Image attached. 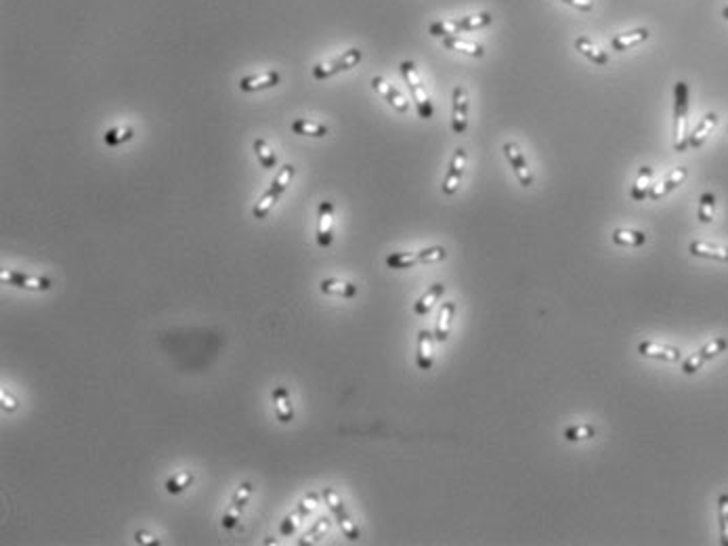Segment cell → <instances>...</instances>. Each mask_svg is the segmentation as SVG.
I'll return each mask as SVG.
<instances>
[{"label": "cell", "mask_w": 728, "mask_h": 546, "mask_svg": "<svg viewBox=\"0 0 728 546\" xmlns=\"http://www.w3.org/2000/svg\"><path fill=\"white\" fill-rule=\"evenodd\" d=\"M686 120H688V84L684 80H678L674 84V149L676 152L688 149Z\"/></svg>", "instance_id": "1"}, {"label": "cell", "mask_w": 728, "mask_h": 546, "mask_svg": "<svg viewBox=\"0 0 728 546\" xmlns=\"http://www.w3.org/2000/svg\"><path fill=\"white\" fill-rule=\"evenodd\" d=\"M294 175H296V166L294 164H283V168L277 172V177L271 181V185H269V189L258 198V202L254 204V208H252V214H254V219H265L269 212H271V208L277 204V200L281 198V193L288 189V185L292 183V179H294Z\"/></svg>", "instance_id": "2"}, {"label": "cell", "mask_w": 728, "mask_h": 546, "mask_svg": "<svg viewBox=\"0 0 728 546\" xmlns=\"http://www.w3.org/2000/svg\"><path fill=\"white\" fill-rule=\"evenodd\" d=\"M399 70H401L403 80H406V84H408V89L412 93V99L416 103L418 116L422 120H431L433 114H435V108H433V101H431V97L426 93V87L422 84V78H420V74L416 70V64L414 61H403L399 66Z\"/></svg>", "instance_id": "3"}, {"label": "cell", "mask_w": 728, "mask_h": 546, "mask_svg": "<svg viewBox=\"0 0 728 546\" xmlns=\"http://www.w3.org/2000/svg\"><path fill=\"white\" fill-rule=\"evenodd\" d=\"M447 258V250L443 246H431L418 252H393L387 256V265L391 269H412L424 263H439Z\"/></svg>", "instance_id": "4"}, {"label": "cell", "mask_w": 728, "mask_h": 546, "mask_svg": "<svg viewBox=\"0 0 728 546\" xmlns=\"http://www.w3.org/2000/svg\"><path fill=\"white\" fill-rule=\"evenodd\" d=\"M323 500H325L327 508L332 510L334 519L338 521V525H340V529H342L344 538H348L350 542L359 540V538H361L359 525H357V523L352 521V517L348 515L346 504H344V500L340 498V494H338L334 487H325V489H323Z\"/></svg>", "instance_id": "5"}, {"label": "cell", "mask_w": 728, "mask_h": 546, "mask_svg": "<svg viewBox=\"0 0 728 546\" xmlns=\"http://www.w3.org/2000/svg\"><path fill=\"white\" fill-rule=\"evenodd\" d=\"M726 349H728V341H726L724 337H715V339L707 341L699 351H694L690 357H686V360L682 362V372H684L686 376L699 372L707 362H711L713 357H718V355L724 353Z\"/></svg>", "instance_id": "6"}, {"label": "cell", "mask_w": 728, "mask_h": 546, "mask_svg": "<svg viewBox=\"0 0 728 546\" xmlns=\"http://www.w3.org/2000/svg\"><path fill=\"white\" fill-rule=\"evenodd\" d=\"M361 59H363V53H361L359 49H348V51H344L342 55H338V57H334V59H329V61H325V64H317V66L313 68V76H315L317 80L332 78V76H336V74H340V72H346V70L355 68Z\"/></svg>", "instance_id": "7"}, {"label": "cell", "mask_w": 728, "mask_h": 546, "mask_svg": "<svg viewBox=\"0 0 728 546\" xmlns=\"http://www.w3.org/2000/svg\"><path fill=\"white\" fill-rule=\"evenodd\" d=\"M317 502H319V496L315 494V492H309L300 502H298V506L281 521V525H279V536H283V538H290L300 525H302V521H306L309 519V515L315 510V506H317Z\"/></svg>", "instance_id": "8"}, {"label": "cell", "mask_w": 728, "mask_h": 546, "mask_svg": "<svg viewBox=\"0 0 728 546\" xmlns=\"http://www.w3.org/2000/svg\"><path fill=\"white\" fill-rule=\"evenodd\" d=\"M0 282L5 286H15V288L34 290V293H47L51 288V280L40 276H30V273H22L15 269H0Z\"/></svg>", "instance_id": "9"}, {"label": "cell", "mask_w": 728, "mask_h": 546, "mask_svg": "<svg viewBox=\"0 0 728 546\" xmlns=\"http://www.w3.org/2000/svg\"><path fill=\"white\" fill-rule=\"evenodd\" d=\"M250 496H252V483H250V481L239 483L237 489H235V494H233V498H231L229 508H227L225 515H223V527H225V529L237 527V523L242 521V512H244L246 504L250 502Z\"/></svg>", "instance_id": "10"}, {"label": "cell", "mask_w": 728, "mask_h": 546, "mask_svg": "<svg viewBox=\"0 0 728 546\" xmlns=\"http://www.w3.org/2000/svg\"><path fill=\"white\" fill-rule=\"evenodd\" d=\"M466 160H468V154L464 147H458L452 156V162H450V168H447V175L443 179V185H441V191L445 195H454L458 189H460V183H462V177H464V168H466Z\"/></svg>", "instance_id": "11"}, {"label": "cell", "mask_w": 728, "mask_h": 546, "mask_svg": "<svg viewBox=\"0 0 728 546\" xmlns=\"http://www.w3.org/2000/svg\"><path fill=\"white\" fill-rule=\"evenodd\" d=\"M452 101H454V108H452V131L456 135H464L466 128H468V93H466V89L462 84L454 87Z\"/></svg>", "instance_id": "12"}, {"label": "cell", "mask_w": 728, "mask_h": 546, "mask_svg": "<svg viewBox=\"0 0 728 546\" xmlns=\"http://www.w3.org/2000/svg\"><path fill=\"white\" fill-rule=\"evenodd\" d=\"M504 154H506V158H508V162H510V166H512V170H514V177L519 179V183H521L523 187H531L535 179H533V172H531V168H529V164H527L523 152L519 149V145L512 143V141H506V143H504Z\"/></svg>", "instance_id": "13"}, {"label": "cell", "mask_w": 728, "mask_h": 546, "mask_svg": "<svg viewBox=\"0 0 728 546\" xmlns=\"http://www.w3.org/2000/svg\"><path fill=\"white\" fill-rule=\"evenodd\" d=\"M334 204L329 200L319 204L317 210V244L321 248H327L334 239Z\"/></svg>", "instance_id": "14"}, {"label": "cell", "mask_w": 728, "mask_h": 546, "mask_svg": "<svg viewBox=\"0 0 728 546\" xmlns=\"http://www.w3.org/2000/svg\"><path fill=\"white\" fill-rule=\"evenodd\" d=\"M372 89H374L380 97H385V101H389V105H391L393 110H397L399 114H408V112H410V101H408L393 84H389L382 76H374V78H372Z\"/></svg>", "instance_id": "15"}, {"label": "cell", "mask_w": 728, "mask_h": 546, "mask_svg": "<svg viewBox=\"0 0 728 546\" xmlns=\"http://www.w3.org/2000/svg\"><path fill=\"white\" fill-rule=\"evenodd\" d=\"M638 353L642 357H651V360H661V362H680L682 353L676 347L669 345H661V343H653V341H642L638 343Z\"/></svg>", "instance_id": "16"}, {"label": "cell", "mask_w": 728, "mask_h": 546, "mask_svg": "<svg viewBox=\"0 0 728 546\" xmlns=\"http://www.w3.org/2000/svg\"><path fill=\"white\" fill-rule=\"evenodd\" d=\"M686 177H688V168H684V166H678V168H674L661 183H657V185H653L651 187V191H648V200H653V202H657V200H661V198H665L667 193H671L678 185H682L684 181H686Z\"/></svg>", "instance_id": "17"}, {"label": "cell", "mask_w": 728, "mask_h": 546, "mask_svg": "<svg viewBox=\"0 0 728 546\" xmlns=\"http://www.w3.org/2000/svg\"><path fill=\"white\" fill-rule=\"evenodd\" d=\"M281 80V76L277 72H262V74H252L239 80V89L244 93H254V91H262V89H273L277 87Z\"/></svg>", "instance_id": "18"}, {"label": "cell", "mask_w": 728, "mask_h": 546, "mask_svg": "<svg viewBox=\"0 0 728 546\" xmlns=\"http://www.w3.org/2000/svg\"><path fill=\"white\" fill-rule=\"evenodd\" d=\"M433 345H435V334L431 330H420L418 332V353H416V364L420 370L433 368V364H435Z\"/></svg>", "instance_id": "19"}, {"label": "cell", "mask_w": 728, "mask_h": 546, "mask_svg": "<svg viewBox=\"0 0 728 546\" xmlns=\"http://www.w3.org/2000/svg\"><path fill=\"white\" fill-rule=\"evenodd\" d=\"M688 252L692 256H699V258H711V260L728 263V246H718V244L694 239V242L688 244Z\"/></svg>", "instance_id": "20"}, {"label": "cell", "mask_w": 728, "mask_h": 546, "mask_svg": "<svg viewBox=\"0 0 728 546\" xmlns=\"http://www.w3.org/2000/svg\"><path fill=\"white\" fill-rule=\"evenodd\" d=\"M273 406H275V416L281 425H288L294 420V408H292V399L285 387H275L271 393Z\"/></svg>", "instance_id": "21"}, {"label": "cell", "mask_w": 728, "mask_h": 546, "mask_svg": "<svg viewBox=\"0 0 728 546\" xmlns=\"http://www.w3.org/2000/svg\"><path fill=\"white\" fill-rule=\"evenodd\" d=\"M648 38H651V30H648V28H636V30H632V32H627V34L615 36V38L611 40V49L621 53V51H627V49H632V47H638V45L646 43Z\"/></svg>", "instance_id": "22"}, {"label": "cell", "mask_w": 728, "mask_h": 546, "mask_svg": "<svg viewBox=\"0 0 728 546\" xmlns=\"http://www.w3.org/2000/svg\"><path fill=\"white\" fill-rule=\"evenodd\" d=\"M715 124H718V114H715V112L705 114V116L699 120V124L694 126V131L688 135V147H692V149L701 147V145L705 143V139L709 137V133L715 128Z\"/></svg>", "instance_id": "23"}, {"label": "cell", "mask_w": 728, "mask_h": 546, "mask_svg": "<svg viewBox=\"0 0 728 546\" xmlns=\"http://www.w3.org/2000/svg\"><path fill=\"white\" fill-rule=\"evenodd\" d=\"M319 290L323 295L342 297V299H352L357 295V286L352 282H346V280H340V278H325V280H321Z\"/></svg>", "instance_id": "24"}, {"label": "cell", "mask_w": 728, "mask_h": 546, "mask_svg": "<svg viewBox=\"0 0 728 546\" xmlns=\"http://www.w3.org/2000/svg\"><path fill=\"white\" fill-rule=\"evenodd\" d=\"M443 293H445V284H441V282L433 284V286L416 301L414 313H416V316H429V313L433 311V307L437 305V301L443 297Z\"/></svg>", "instance_id": "25"}, {"label": "cell", "mask_w": 728, "mask_h": 546, "mask_svg": "<svg viewBox=\"0 0 728 546\" xmlns=\"http://www.w3.org/2000/svg\"><path fill=\"white\" fill-rule=\"evenodd\" d=\"M456 316V303L447 301L443 303L441 311H439V320H437V330H435V339L439 343H445L450 339V330H452V320Z\"/></svg>", "instance_id": "26"}, {"label": "cell", "mask_w": 728, "mask_h": 546, "mask_svg": "<svg viewBox=\"0 0 728 546\" xmlns=\"http://www.w3.org/2000/svg\"><path fill=\"white\" fill-rule=\"evenodd\" d=\"M651 187H653V168L651 166H642L638 170V177H636V181L632 185V191H630L632 200L634 202H642L644 198H648Z\"/></svg>", "instance_id": "27"}, {"label": "cell", "mask_w": 728, "mask_h": 546, "mask_svg": "<svg viewBox=\"0 0 728 546\" xmlns=\"http://www.w3.org/2000/svg\"><path fill=\"white\" fill-rule=\"evenodd\" d=\"M292 133L294 135H302V137H325L329 135V128L321 122H315V120H309V118H298L292 122Z\"/></svg>", "instance_id": "28"}, {"label": "cell", "mask_w": 728, "mask_h": 546, "mask_svg": "<svg viewBox=\"0 0 728 546\" xmlns=\"http://www.w3.org/2000/svg\"><path fill=\"white\" fill-rule=\"evenodd\" d=\"M611 239L617 244V246H630V248H638V246H644L646 244V233L644 231H638V229H625V227H619L611 233Z\"/></svg>", "instance_id": "29"}, {"label": "cell", "mask_w": 728, "mask_h": 546, "mask_svg": "<svg viewBox=\"0 0 728 546\" xmlns=\"http://www.w3.org/2000/svg\"><path fill=\"white\" fill-rule=\"evenodd\" d=\"M575 49H577L584 57H588L592 64H596V66H607V64H609V55H607L604 51L596 49V47L592 45V40L586 38V36L575 38Z\"/></svg>", "instance_id": "30"}, {"label": "cell", "mask_w": 728, "mask_h": 546, "mask_svg": "<svg viewBox=\"0 0 728 546\" xmlns=\"http://www.w3.org/2000/svg\"><path fill=\"white\" fill-rule=\"evenodd\" d=\"M443 47L450 49V51H458V53L470 55V57H483V55H485V51H483L481 45L470 43V40H462V38H458V36L443 38Z\"/></svg>", "instance_id": "31"}, {"label": "cell", "mask_w": 728, "mask_h": 546, "mask_svg": "<svg viewBox=\"0 0 728 546\" xmlns=\"http://www.w3.org/2000/svg\"><path fill=\"white\" fill-rule=\"evenodd\" d=\"M329 527H332V519L329 517H319L315 523H313V527L298 540V544L300 546H306V544H317V542H321V538H325V533L329 531Z\"/></svg>", "instance_id": "32"}, {"label": "cell", "mask_w": 728, "mask_h": 546, "mask_svg": "<svg viewBox=\"0 0 728 546\" xmlns=\"http://www.w3.org/2000/svg\"><path fill=\"white\" fill-rule=\"evenodd\" d=\"M491 22H493L491 13H479V15H470V17L456 20V24H458V32H473V30H481V28L489 26Z\"/></svg>", "instance_id": "33"}, {"label": "cell", "mask_w": 728, "mask_h": 546, "mask_svg": "<svg viewBox=\"0 0 728 546\" xmlns=\"http://www.w3.org/2000/svg\"><path fill=\"white\" fill-rule=\"evenodd\" d=\"M713 214H715V193L703 191L699 195V221L703 225H709L713 221Z\"/></svg>", "instance_id": "34"}, {"label": "cell", "mask_w": 728, "mask_h": 546, "mask_svg": "<svg viewBox=\"0 0 728 546\" xmlns=\"http://www.w3.org/2000/svg\"><path fill=\"white\" fill-rule=\"evenodd\" d=\"M252 147H254V154H256V158H258L262 168H273L277 164V156H275V152L271 149V145L265 139H256L252 143Z\"/></svg>", "instance_id": "35"}, {"label": "cell", "mask_w": 728, "mask_h": 546, "mask_svg": "<svg viewBox=\"0 0 728 546\" xmlns=\"http://www.w3.org/2000/svg\"><path fill=\"white\" fill-rule=\"evenodd\" d=\"M718 521H720V542L728 546V494L718 496Z\"/></svg>", "instance_id": "36"}, {"label": "cell", "mask_w": 728, "mask_h": 546, "mask_svg": "<svg viewBox=\"0 0 728 546\" xmlns=\"http://www.w3.org/2000/svg\"><path fill=\"white\" fill-rule=\"evenodd\" d=\"M191 483H193V473L191 471H181V473L172 475L166 481V492L168 494H181L187 487H191Z\"/></svg>", "instance_id": "37"}, {"label": "cell", "mask_w": 728, "mask_h": 546, "mask_svg": "<svg viewBox=\"0 0 728 546\" xmlns=\"http://www.w3.org/2000/svg\"><path fill=\"white\" fill-rule=\"evenodd\" d=\"M565 439L567 441H586V439H592L596 435V429L592 425H571L565 429Z\"/></svg>", "instance_id": "38"}, {"label": "cell", "mask_w": 728, "mask_h": 546, "mask_svg": "<svg viewBox=\"0 0 728 546\" xmlns=\"http://www.w3.org/2000/svg\"><path fill=\"white\" fill-rule=\"evenodd\" d=\"M133 137H135L133 126H116V128H112V131H107V133L103 135V141H105L107 145L116 147V145H120V143H124V141H131Z\"/></svg>", "instance_id": "39"}, {"label": "cell", "mask_w": 728, "mask_h": 546, "mask_svg": "<svg viewBox=\"0 0 728 546\" xmlns=\"http://www.w3.org/2000/svg\"><path fill=\"white\" fill-rule=\"evenodd\" d=\"M429 34L437 36V38H450V36H456L460 32H458L456 20H452V22H435V24H431L429 26Z\"/></svg>", "instance_id": "40"}, {"label": "cell", "mask_w": 728, "mask_h": 546, "mask_svg": "<svg viewBox=\"0 0 728 546\" xmlns=\"http://www.w3.org/2000/svg\"><path fill=\"white\" fill-rule=\"evenodd\" d=\"M135 540H137L139 544H149V546H158V544H160V540H158L154 533L145 531V529H139V531L135 533Z\"/></svg>", "instance_id": "41"}, {"label": "cell", "mask_w": 728, "mask_h": 546, "mask_svg": "<svg viewBox=\"0 0 728 546\" xmlns=\"http://www.w3.org/2000/svg\"><path fill=\"white\" fill-rule=\"evenodd\" d=\"M0 401H3V408L7 410V412H13V410H17V399L7 391V389H3V391H0Z\"/></svg>", "instance_id": "42"}, {"label": "cell", "mask_w": 728, "mask_h": 546, "mask_svg": "<svg viewBox=\"0 0 728 546\" xmlns=\"http://www.w3.org/2000/svg\"><path fill=\"white\" fill-rule=\"evenodd\" d=\"M563 3H567V5H571V7H575V9L584 11V13H590L594 9L592 0H563Z\"/></svg>", "instance_id": "43"}, {"label": "cell", "mask_w": 728, "mask_h": 546, "mask_svg": "<svg viewBox=\"0 0 728 546\" xmlns=\"http://www.w3.org/2000/svg\"><path fill=\"white\" fill-rule=\"evenodd\" d=\"M722 17H724V20H728V7H724V9H722Z\"/></svg>", "instance_id": "44"}]
</instances>
